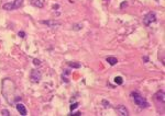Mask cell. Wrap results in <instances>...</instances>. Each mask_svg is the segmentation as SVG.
Returning <instances> with one entry per match:
<instances>
[{
	"label": "cell",
	"mask_w": 165,
	"mask_h": 116,
	"mask_svg": "<svg viewBox=\"0 0 165 116\" xmlns=\"http://www.w3.org/2000/svg\"><path fill=\"white\" fill-rule=\"evenodd\" d=\"M130 95H131V97H133L134 103L139 107H141V109H146V107L149 106V103L146 102V100L144 99L141 94H139L138 92H132Z\"/></svg>",
	"instance_id": "6da1fadb"
},
{
	"label": "cell",
	"mask_w": 165,
	"mask_h": 116,
	"mask_svg": "<svg viewBox=\"0 0 165 116\" xmlns=\"http://www.w3.org/2000/svg\"><path fill=\"white\" fill-rule=\"evenodd\" d=\"M22 3H23V0H15L13 2H9V3H5L3 5V9L5 10H16L18 9V8H20L22 6Z\"/></svg>",
	"instance_id": "7a4b0ae2"
},
{
	"label": "cell",
	"mask_w": 165,
	"mask_h": 116,
	"mask_svg": "<svg viewBox=\"0 0 165 116\" xmlns=\"http://www.w3.org/2000/svg\"><path fill=\"white\" fill-rule=\"evenodd\" d=\"M155 21H156V14L154 13V12H149L143 19V23H144V25H146V26L152 24Z\"/></svg>",
	"instance_id": "3957f363"
},
{
	"label": "cell",
	"mask_w": 165,
	"mask_h": 116,
	"mask_svg": "<svg viewBox=\"0 0 165 116\" xmlns=\"http://www.w3.org/2000/svg\"><path fill=\"white\" fill-rule=\"evenodd\" d=\"M30 79H31V81L33 83H38L41 81V79H42V74H41L40 70H32L31 74H30Z\"/></svg>",
	"instance_id": "277c9868"
},
{
	"label": "cell",
	"mask_w": 165,
	"mask_h": 116,
	"mask_svg": "<svg viewBox=\"0 0 165 116\" xmlns=\"http://www.w3.org/2000/svg\"><path fill=\"white\" fill-rule=\"evenodd\" d=\"M116 109H117V112H118L119 115H122V116H128L129 115V111L127 109V107H126L125 105H118V106L116 107Z\"/></svg>",
	"instance_id": "5b68a950"
},
{
	"label": "cell",
	"mask_w": 165,
	"mask_h": 116,
	"mask_svg": "<svg viewBox=\"0 0 165 116\" xmlns=\"http://www.w3.org/2000/svg\"><path fill=\"white\" fill-rule=\"evenodd\" d=\"M154 99L157 100L158 102L162 103V105H164V101H165V94L163 91H160V92H157L155 95H154Z\"/></svg>",
	"instance_id": "8992f818"
},
{
	"label": "cell",
	"mask_w": 165,
	"mask_h": 116,
	"mask_svg": "<svg viewBox=\"0 0 165 116\" xmlns=\"http://www.w3.org/2000/svg\"><path fill=\"white\" fill-rule=\"evenodd\" d=\"M16 107H17V109H18V112H19L20 114H21L22 116H25L26 114H28V112H26V109H25V106H24L23 104H17L16 105Z\"/></svg>",
	"instance_id": "52a82bcc"
},
{
	"label": "cell",
	"mask_w": 165,
	"mask_h": 116,
	"mask_svg": "<svg viewBox=\"0 0 165 116\" xmlns=\"http://www.w3.org/2000/svg\"><path fill=\"white\" fill-rule=\"evenodd\" d=\"M41 23L45 24V25L50 26V27H52V26H57L60 25V23L56 21H54V20H47V21H41Z\"/></svg>",
	"instance_id": "ba28073f"
},
{
	"label": "cell",
	"mask_w": 165,
	"mask_h": 116,
	"mask_svg": "<svg viewBox=\"0 0 165 116\" xmlns=\"http://www.w3.org/2000/svg\"><path fill=\"white\" fill-rule=\"evenodd\" d=\"M31 3L38 8H43L45 2H44V0H31Z\"/></svg>",
	"instance_id": "9c48e42d"
},
{
	"label": "cell",
	"mask_w": 165,
	"mask_h": 116,
	"mask_svg": "<svg viewBox=\"0 0 165 116\" xmlns=\"http://www.w3.org/2000/svg\"><path fill=\"white\" fill-rule=\"evenodd\" d=\"M108 61V64L111 65V66H113V65H116L118 62L117 58H115V57H107V59H106Z\"/></svg>",
	"instance_id": "30bf717a"
},
{
	"label": "cell",
	"mask_w": 165,
	"mask_h": 116,
	"mask_svg": "<svg viewBox=\"0 0 165 116\" xmlns=\"http://www.w3.org/2000/svg\"><path fill=\"white\" fill-rule=\"evenodd\" d=\"M68 66H71V67H73V68H80V65L79 64H76V62H73V61H70L68 62Z\"/></svg>",
	"instance_id": "8fae6325"
},
{
	"label": "cell",
	"mask_w": 165,
	"mask_h": 116,
	"mask_svg": "<svg viewBox=\"0 0 165 116\" xmlns=\"http://www.w3.org/2000/svg\"><path fill=\"white\" fill-rule=\"evenodd\" d=\"M115 82L117 83V84H122V83H123V79H122L121 77H116V78H115Z\"/></svg>",
	"instance_id": "7c38bea8"
},
{
	"label": "cell",
	"mask_w": 165,
	"mask_h": 116,
	"mask_svg": "<svg viewBox=\"0 0 165 116\" xmlns=\"http://www.w3.org/2000/svg\"><path fill=\"white\" fill-rule=\"evenodd\" d=\"M81 27H83V25H81V24H75V25L73 26V30L77 31V30H81Z\"/></svg>",
	"instance_id": "4fadbf2b"
},
{
	"label": "cell",
	"mask_w": 165,
	"mask_h": 116,
	"mask_svg": "<svg viewBox=\"0 0 165 116\" xmlns=\"http://www.w3.org/2000/svg\"><path fill=\"white\" fill-rule=\"evenodd\" d=\"M78 103H74V104H72V105H71V107H70V109H71V111H74V109H76V107H78Z\"/></svg>",
	"instance_id": "5bb4252c"
},
{
	"label": "cell",
	"mask_w": 165,
	"mask_h": 116,
	"mask_svg": "<svg viewBox=\"0 0 165 116\" xmlns=\"http://www.w3.org/2000/svg\"><path fill=\"white\" fill-rule=\"evenodd\" d=\"M1 113H2V115H3V116H9V115H10V112H9V111H7V109H3V111L1 112Z\"/></svg>",
	"instance_id": "9a60e30c"
},
{
	"label": "cell",
	"mask_w": 165,
	"mask_h": 116,
	"mask_svg": "<svg viewBox=\"0 0 165 116\" xmlns=\"http://www.w3.org/2000/svg\"><path fill=\"white\" fill-rule=\"evenodd\" d=\"M18 35H19L20 37H22V38H23V37H25V33H24L23 31H20L19 33H18Z\"/></svg>",
	"instance_id": "2e32d148"
},
{
	"label": "cell",
	"mask_w": 165,
	"mask_h": 116,
	"mask_svg": "<svg viewBox=\"0 0 165 116\" xmlns=\"http://www.w3.org/2000/svg\"><path fill=\"white\" fill-rule=\"evenodd\" d=\"M102 104H103V106H105V107H109V102H108V101H105V100H103Z\"/></svg>",
	"instance_id": "e0dca14e"
},
{
	"label": "cell",
	"mask_w": 165,
	"mask_h": 116,
	"mask_svg": "<svg viewBox=\"0 0 165 116\" xmlns=\"http://www.w3.org/2000/svg\"><path fill=\"white\" fill-rule=\"evenodd\" d=\"M33 64L34 65H41V61L39 59H33Z\"/></svg>",
	"instance_id": "ac0fdd59"
},
{
	"label": "cell",
	"mask_w": 165,
	"mask_h": 116,
	"mask_svg": "<svg viewBox=\"0 0 165 116\" xmlns=\"http://www.w3.org/2000/svg\"><path fill=\"white\" fill-rule=\"evenodd\" d=\"M70 115H73V116H80V115H81V113H80V112H76V113L70 114Z\"/></svg>",
	"instance_id": "d6986e66"
},
{
	"label": "cell",
	"mask_w": 165,
	"mask_h": 116,
	"mask_svg": "<svg viewBox=\"0 0 165 116\" xmlns=\"http://www.w3.org/2000/svg\"><path fill=\"white\" fill-rule=\"evenodd\" d=\"M58 8H60V6H58V5H54V6H53V9H54V10H57Z\"/></svg>",
	"instance_id": "ffe728a7"
},
{
	"label": "cell",
	"mask_w": 165,
	"mask_h": 116,
	"mask_svg": "<svg viewBox=\"0 0 165 116\" xmlns=\"http://www.w3.org/2000/svg\"><path fill=\"white\" fill-rule=\"evenodd\" d=\"M143 59H144V62H148L149 61V57H144Z\"/></svg>",
	"instance_id": "44dd1931"
},
{
	"label": "cell",
	"mask_w": 165,
	"mask_h": 116,
	"mask_svg": "<svg viewBox=\"0 0 165 116\" xmlns=\"http://www.w3.org/2000/svg\"><path fill=\"white\" fill-rule=\"evenodd\" d=\"M126 6H127V2H125V3H121V6H120V7H121V8H123V7H126Z\"/></svg>",
	"instance_id": "7402d4cb"
},
{
	"label": "cell",
	"mask_w": 165,
	"mask_h": 116,
	"mask_svg": "<svg viewBox=\"0 0 165 116\" xmlns=\"http://www.w3.org/2000/svg\"><path fill=\"white\" fill-rule=\"evenodd\" d=\"M68 74H70V71H68V70H65L64 71V75H68Z\"/></svg>",
	"instance_id": "603a6c76"
}]
</instances>
